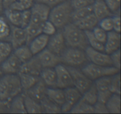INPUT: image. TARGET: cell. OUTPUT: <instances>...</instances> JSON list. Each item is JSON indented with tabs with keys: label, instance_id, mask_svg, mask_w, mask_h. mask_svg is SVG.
Instances as JSON below:
<instances>
[{
	"label": "cell",
	"instance_id": "obj_1",
	"mask_svg": "<svg viewBox=\"0 0 121 114\" xmlns=\"http://www.w3.org/2000/svg\"><path fill=\"white\" fill-rule=\"evenodd\" d=\"M66 45L85 51L89 45L86 33L73 23H70L63 27L62 32Z\"/></svg>",
	"mask_w": 121,
	"mask_h": 114
},
{
	"label": "cell",
	"instance_id": "obj_2",
	"mask_svg": "<svg viewBox=\"0 0 121 114\" xmlns=\"http://www.w3.org/2000/svg\"><path fill=\"white\" fill-rule=\"evenodd\" d=\"M73 8L70 0L52 7L50 9L48 19L56 28H61L72 21Z\"/></svg>",
	"mask_w": 121,
	"mask_h": 114
},
{
	"label": "cell",
	"instance_id": "obj_3",
	"mask_svg": "<svg viewBox=\"0 0 121 114\" xmlns=\"http://www.w3.org/2000/svg\"><path fill=\"white\" fill-rule=\"evenodd\" d=\"M18 74H6L0 78V100L10 102L22 92Z\"/></svg>",
	"mask_w": 121,
	"mask_h": 114
},
{
	"label": "cell",
	"instance_id": "obj_4",
	"mask_svg": "<svg viewBox=\"0 0 121 114\" xmlns=\"http://www.w3.org/2000/svg\"><path fill=\"white\" fill-rule=\"evenodd\" d=\"M60 57L61 62L74 67L83 65L88 60L84 50L76 48H66Z\"/></svg>",
	"mask_w": 121,
	"mask_h": 114
},
{
	"label": "cell",
	"instance_id": "obj_5",
	"mask_svg": "<svg viewBox=\"0 0 121 114\" xmlns=\"http://www.w3.org/2000/svg\"><path fill=\"white\" fill-rule=\"evenodd\" d=\"M82 72L92 80H96L101 77L112 76L119 73V70L115 66H102L91 63L82 68Z\"/></svg>",
	"mask_w": 121,
	"mask_h": 114
},
{
	"label": "cell",
	"instance_id": "obj_6",
	"mask_svg": "<svg viewBox=\"0 0 121 114\" xmlns=\"http://www.w3.org/2000/svg\"><path fill=\"white\" fill-rule=\"evenodd\" d=\"M66 67L72 76L73 86L83 94L92 84V80L87 77L82 71L78 70L74 66H67Z\"/></svg>",
	"mask_w": 121,
	"mask_h": 114
},
{
	"label": "cell",
	"instance_id": "obj_7",
	"mask_svg": "<svg viewBox=\"0 0 121 114\" xmlns=\"http://www.w3.org/2000/svg\"><path fill=\"white\" fill-rule=\"evenodd\" d=\"M51 8L44 4L41 2H34L30 8V23L37 25H41L48 20Z\"/></svg>",
	"mask_w": 121,
	"mask_h": 114
},
{
	"label": "cell",
	"instance_id": "obj_8",
	"mask_svg": "<svg viewBox=\"0 0 121 114\" xmlns=\"http://www.w3.org/2000/svg\"><path fill=\"white\" fill-rule=\"evenodd\" d=\"M112 76L101 77L96 80L95 85L98 90V101L103 103H106L112 93L110 90Z\"/></svg>",
	"mask_w": 121,
	"mask_h": 114
},
{
	"label": "cell",
	"instance_id": "obj_9",
	"mask_svg": "<svg viewBox=\"0 0 121 114\" xmlns=\"http://www.w3.org/2000/svg\"><path fill=\"white\" fill-rule=\"evenodd\" d=\"M85 53L88 60L91 61L93 64L102 66L113 65L109 55L104 53V52L97 51L89 46L85 49Z\"/></svg>",
	"mask_w": 121,
	"mask_h": 114
},
{
	"label": "cell",
	"instance_id": "obj_10",
	"mask_svg": "<svg viewBox=\"0 0 121 114\" xmlns=\"http://www.w3.org/2000/svg\"><path fill=\"white\" fill-rule=\"evenodd\" d=\"M64 93L65 103L61 106V112H69L73 106L81 99L82 94L74 86L65 89Z\"/></svg>",
	"mask_w": 121,
	"mask_h": 114
},
{
	"label": "cell",
	"instance_id": "obj_11",
	"mask_svg": "<svg viewBox=\"0 0 121 114\" xmlns=\"http://www.w3.org/2000/svg\"><path fill=\"white\" fill-rule=\"evenodd\" d=\"M54 69L57 75V87L65 89L73 86L72 76L66 66L60 64Z\"/></svg>",
	"mask_w": 121,
	"mask_h": 114
},
{
	"label": "cell",
	"instance_id": "obj_12",
	"mask_svg": "<svg viewBox=\"0 0 121 114\" xmlns=\"http://www.w3.org/2000/svg\"><path fill=\"white\" fill-rule=\"evenodd\" d=\"M37 58L43 68H55L61 62L60 56L46 48L37 54Z\"/></svg>",
	"mask_w": 121,
	"mask_h": 114
},
{
	"label": "cell",
	"instance_id": "obj_13",
	"mask_svg": "<svg viewBox=\"0 0 121 114\" xmlns=\"http://www.w3.org/2000/svg\"><path fill=\"white\" fill-rule=\"evenodd\" d=\"M66 42L62 32H58L49 38L47 46L50 51L60 56L66 48Z\"/></svg>",
	"mask_w": 121,
	"mask_h": 114
},
{
	"label": "cell",
	"instance_id": "obj_14",
	"mask_svg": "<svg viewBox=\"0 0 121 114\" xmlns=\"http://www.w3.org/2000/svg\"><path fill=\"white\" fill-rule=\"evenodd\" d=\"M9 36L10 43L14 49L26 43L27 36L24 28L12 25Z\"/></svg>",
	"mask_w": 121,
	"mask_h": 114
},
{
	"label": "cell",
	"instance_id": "obj_15",
	"mask_svg": "<svg viewBox=\"0 0 121 114\" xmlns=\"http://www.w3.org/2000/svg\"><path fill=\"white\" fill-rule=\"evenodd\" d=\"M22 62L14 53L1 63V68L2 72L6 74H17L20 71Z\"/></svg>",
	"mask_w": 121,
	"mask_h": 114
},
{
	"label": "cell",
	"instance_id": "obj_16",
	"mask_svg": "<svg viewBox=\"0 0 121 114\" xmlns=\"http://www.w3.org/2000/svg\"><path fill=\"white\" fill-rule=\"evenodd\" d=\"M42 69L43 67L37 57H33L28 61L22 63L18 72L40 76Z\"/></svg>",
	"mask_w": 121,
	"mask_h": 114
},
{
	"label": "cell",
	"instance_id": "obj_17",
	"mask_svg": "<svg viewBox=\"0 0 121 114\" xmlns=\"http://www.w3.org/2000/svg\"><path fill=\"white\" fill-rule=\"evenodd\" d=\"M105 52L109 55L119 49L121 45L120 33L112 30L108 32L105 44Z\"/></svg>",
	"mask_w": 121,
	"mask_h": 114
},
{
	"label": "cell",
	"instance_id": "obj_18",
	"mask_svg": "<svg viewBox=\"0 0 121 114\" xmlns=\"http://www.w3.org/2000/svg\"><path fill=\"white\" fill-rule=\"evenodd\" d=\"M47 89V86L40 78L39 80L32 87L27 91H25V93L40 102L46 96Z\"/></svg>",
	"mask_w": 121,
	"mask_h": 114
},
{
	"label": "cell",
	"instance_id": "obj_19",
	"mask_svg": "<svg viewBox=\"0 0 121 114\" xmlns=\"http://www.w3.org/2000/svg\"><path fill=\"white\" fill-rule=\"evenodd\" d=\"M49 36L44 33L39 34L31 41L29 43V48L33 54L37 55L46 49L49 40Z\"/></svg>",
	"mask_w": 121,
	"mask_h": 114
},
{
	"label": "cell",
	"instance_id": "obj_20",
	"mask_svg": "<svg viewBox=\"0 0 121 114\" xmlns=\"http://www.w3.org/2000/svg\"><path fill=\"white\" fill-rule=\"evenodd\" d=\"M93 13L99 21L113 15L104 0H95L93 4Z\"/></svg>",
	"mask_w": 121,
	"mask_h": 114
},
{
	"label": "cell",
	"instance_id": "obj_21",
	"mask_svg": "<svg viewBox=\"0 0 121 114\" xmlns=\"http://www.w3.org/2000/svg\"><path fill=\"white\" fill-rule=\"evenodd\" d=\"M99 20L97 19L93 13L80 19V20L73 22L79 28L84 31L92 30L99 24Z\"/></svg>",
	"mask_w": 121,
	"mask_h": 114
},
{
	"label": "cell",
	"instance_id": "obj_22",
	"mask_svg": "<svg viewBox=\"0 0 121 114\" xmlns=\"http://www.w3.org/2000/svg\"><path fill=\"white\" fill-rule=\"evenodd\" d=\"M40 76L47 87H57V75L54 68H43Z\"/></svg>",
	"mask_w": 121,
	"mask_h": 114
},
{
	"label": "cell",
	"instance_id": "obj_23",
	"mask_svg": "<svg viewBox=\"0 0 121 114\" xmlns=\"http://www.w3.org/2000/svg\"><path fill=\"white\" fill-rule=\"evenodd\" d=\"M46 96L52 102L59 104L60 106L65 103L64 90L58 87L47 88Z\"/></svg>",
	"mask_w": 121,
	"mask_h": 114
},
{
	"label": "cell",
	"instance_id": "obj_24",
	"mask_svg": "<svg viewBox=\"0 0 121 114\" xmlns=\"http://www.w3.org/2000/svg\"><path fill=\"white\" fill-rule=\"evenodd\" d=\"M9 112L14 114H26L24 101V95H17L9 102Z\"/></svg>",
	"mask_w": 121,
	"mask_h": 114
},
{
	"label": "cell",
	"instance_id": "obj_25",
	"mask_svg": "<svg viewBox=\"0 0 121 114\" xmlns=\"http://www.w3.org/2000/svg\"><path fill=\"white\" fill-rule=\"evenodd\" d=\"M24 105L27 113L28 114H40L43 112V109L40 102L31 98L27 94L23 93Z\"/></svg>",
	"mask_w": 121,
	"mask_h": 114
},
{
	"label": "cell",
	"instance_id": "obj_26",
	"mask_svg": "<svg viewBox=\"0 0 121 114\" xmlns=\"http://www.w3.org/2000/svg\"><path fill=\"white\" fill-rule=\"evenodd\" d=\"M20 78L22 90L27 91L33 86L40 79V76H35L27 74L18 72L17 74Z\"/></svg>",
	"mask_w": 121,
	"mask_h": 114
},
{
	"label": "cell",
	"instance_id": "obj_27",
	"mask_svg": "<svg viewBox=\"0 0 121 114\" xmlns=\"http://www.w3.org/2000/svg\"><path fill=\"white\" fill-rule=\"evenodd\" d=\"M43 109V112L47 114H58L61 112V106L52 102L47 96H45L40 102Z\"/></svg>",
	"mask_w": 121,
	"mask_h": 114
},
{
	"label": "cell",
	"instance_id": "obj_28",
	"mask_svg": "<svg viewBox=\"0 0 121 114\" xmlns=\"http://www.w3.org/2000/svg\"><path fill=\"white\" fill-rule=\"evenodd\" d=\"M72 114H92L94 113V107L80 99L70 110Z\"/></svg>",
	"mask_w": 121,
	"mask_h": 114
},
{
	"label": "cell",
	"instance_id": "obj_29",
	"mask_svg": "<svg viewBox=\"0 0 121 114\" xmlns=\"http://www.w3.org/2000/svg\"><path fill=\"white\" fill-rule=\"evenodd\" d=\"M82 95L81 97L82 99L89 104L93 106L98 102V90L94 83H92L90 87L86 90Z\"/></svg>",
	"mask_w": 121,
	"mask_h": 114
},
{
	"label": "cell",
	"instance_id": "obj_30",
	"mask_svg": "<svg viewBox=\"0 0 121 114\" xmlns=\"http://www.w3.org/2000/svg\"><path fill=\"white\" fill-rule=\"evenodd\" d=\"M109 113L120 114L121 113V96L117 94H112L108 100L105 103Z\"/></svg>",
	"mask_w": 121,
	"mask_h": 114
},
{
	"label": "cell",
	"instance_id": "obj_31",
	"mask_svg": "<svg viewBox=\"0 0 121 114\" xmlns=\"http://www.w3.org/2000/svg\"><path fill=\"white\" fill-rule=\"evenodd\" d=\"M26 30V36H27V40L26 43L27 45H29L33 39L42 33V28L41 26L35 24L30 23L27 27L24 28Z\"/></svg>",
	"mask_w": 121,
	"mask_h": 114
},
{
	"label": "cell",
	"instance_id": "obj_32",
	"mask_svg": "<svg viewBox=\"0 0 121 114\" xmlns=\"http://www.w3.org/2000/svg\"><path fill=\"white\" fill-rule=\"evenodd\" d=\"M14 53L22 63L30 59L34 55L31 51L29 46L28 45H24L15 49Z\"/></svg>",
	"mask_w": 121,
	"mask_h": 114
},
{
	"label": "cell",
	"instance_id": "obj_33",
	"mask_svg": "<svg viewBox=\"0 0 121 114\" xmlns=\"http://www.w3.org/2000/svg\"><path fill=\"white\" fill-rule=\"evenodd\" d=\"M4 12L5 14L7 19L11 23L12 25L20 27L21 19V11L14 10L11 8H7L4 10Z\"/></svg>",
	"mask_w": 121,
	"mask_h": 114
},
{
	"label": "cell",
	"instance_id": "obj_34",
	"mask_svg": "<svg viewBox=\"0 0 121 114\" xmlns=\"http://www.w3.org/2000/svg\"><path fill=\"white\" fill-rule=\"evenodd\" d=\"M93 13V4L83 8L73 10L72 13V21L74 22L76 21L83 19L87 15Z\"/></svg>",
	"mask_w": 121,
	"mask_h": 114
},
{
	"label": "cell",
	"instance_id": "obj_35",
	"mask_svg": "<svg viewBox=\"0 0 121 114\" xmlns=\"http://www.w3.org/2000/svg\"><path fill=\"white\" fill-rule=\"evenodd\" d=\"M86 33V36L87 38L89 45L94 49L97 51L105 52V45L104 43L99 42L96 38L93 35V33L92 30H86L85 31Z\"/></svg>",
	"mask_w": 121,
	"mask_h": 114
},
{
	"label": "cell",
	"instance_id": "obj_36",
	"mask_svg": "<svg viewBox=\"0 0 121 114\" xmlns=\"http://www.w3.org/2000/svg\"><path fill=\"white\" fill-rule=\"evenodd\" d=\"M34 1L35 0H17L8 8L21 12L30 9L34 4Z\"/></svg>",
	"mask_w": 121,
	"mask_h": 114
},
{
	"label": "cell",
	"instance_id": "obj_37",
	"mask_svg": "<svg viewBox=\"0 0 121 114\" xmlns=\"http://www.w3.org/2000/svg\"><path fill=\"white\" fill-rule=\"evenodd\" d=\"M13 47L10 43L0 42V64L5 60L11 53Z\"/></svg>",
	"mask_w": 121,
	"mask_h": 114
},
{
	"label": "cell",
	"instance_id": "obj_38",
	"mask_svg": "<svg viewBox=\"0 0 121 114\" xmlns=\"http://www.w3.org/2000/svg\"><path fill=\"white\" fill-rule=\"evenodd\" d=\"M121 77L119 73L112 76L110 90L113 94L121 95Z\"/></svg>",
	"mask_w": 121,
	"mask_h": 114
},
{
	"label": "cell",
	"instance_id": "obj_39",
	"mask_svg": "<svg viewBox=\"0 0 121 114\" xmlns=\"http://www.w3.org/2000/svg\"><path fill=\"white\" fill-rule=\"evenodd\" d=\"M11 27L3 17H0V39H4L9 37Z\"/></svg>",
	"mask_w": 121,
	"mask_h": 114
},
{
	"label": "cell",
	"instance_id": "obj_40",
	"mask_svg": "<svg viewBox=\"0 0 121 114\" xmlns=\"http://www.w3.org/2000/svg\"><path fill=\"white\" fill-rule=\"evenodd\" d=\"M92 31L93 32V35L95 36V37L99 42L105 44V42L106 40V38H107L108 32H106L103 28H102L100 26H96Z\"/></svg>",
	"mask_w": 121,
	"mask_h": 114
},
{
	"label": "cell",
	"instance_id": "obj_41",
	"mask_svg": "<svg viewBox=\"0 0 121 114\" xmlns=\"http://www.w3.org/2000/svg\"><path fill=\"white\" fill-rule=\"evenodd\" d=\"M42 33L46 34L48 36H52L56 33V27L49 20H47L41 25Z\"/></svg>",
	"mask_w": 121,
	"mask_h": 114
},
{
	"label": "cell",
	"instance_id": "obj_42",
	"mask_svg": "<svg viewBox=\"0 0 121 114\" xmlns=\"http://www.w3.org/2000/svg\"><path fill=\"white\" fill-rule=\"evenodd\" d=\"M99 26L106 32H109L113 30V21L112 17H108L102 19L99 21Z\"/></svg>",
	"mask_w": 121,
	"mask_h": 114
},
{
	"label": "cell",
	"instance_id": "obj_43",
	"mask_svg": "<svg viewBox=\"0 0 121 114\" xmlns=\"http://www.w3.org/2000/svg\"><path fill=\"white\" fill-rule=\"evenodd\" d=\"M70 1L73 10H76L92 5L95 0H70Z\"/></svg>",
	"mask_w": 121,
	"mask_h": 114
},
{
	"label": "cell",
	"instance_id": "obj_44",
	"mask_svg": "<svg viewBox=\"0 0 121 114\" xmlns=\"http://www.w3.org/2000/svg\"><path fill=\"white\" fill-rule=\"evenodd\" d=\"M31 20V11L30 9L21 11V26L22 28H25L30 23Z\"/></svg>",
	"mask_w": 121,
	"mask_h": 114
},
{
	"label": "cell",
	"instance_id": "obj_45",
	"mask_svg": "<svg viewBox=\"0 0 121 114\" xmlns=\"http://www.w3.org/2000/svg\"><path fill=\"white\" fill-rule=\"evenodd\" d=\"M112 13H117L119 11L121 5V0H104Z\"/></svg>",
	"mask_w": 121,
	"mask_h": 114
},
{
	"label": "cell",
	"instance_id": "obj_46",
	"mask_svg": "<svg viewBox=\"0 0 121 114\" xmlns=\"http://www.w3.org/2000/svg\"><path fill=\"white\" fill-rule=\"evenodd\" d=\"M113 66L120 70L121 68V51L120 49L115 51L110 55Z\"/></svg>",
	"mask_w": 121,
	"mask_h": 114
},
{
	"label": "cell",
	"instance_id": "obj_47",
	"mask_svg": "<svg viewBox=\"0 0 121 114\" xmlns=\"http://www.w3.org/2000/svg\"><path fill=\"white\" fill-rule=\"evenodd\" d=\"M94 107V113L96 114H107L109 113L108 110L105 103L97 102L93 105Z\"/></svg>",
	"mask_w": 121,
	"mask_h": 114
},
{
	"label": "cell",
	"instance_id": "obj_48",
	"mask_svg": "<svg viewBox=\"0 0 121 114\" xmlns=\"http://www.w3.org/2000/svg\"><path fill=\"white\" fill-rule=\"evenodd\" d=\"M113 21V30L120 33L121 32V17L119 14H116L112 17Z\"/></svg>",
	"mask_w": 121,
	"mask_h": 114
},
{
	"label": "cell",
	"instance_id": "obj_49",
	"mask_svg": "<svg viewBox=\"0 0 121 114\" xmlns=\"http://www.w3.org/2000/svg\"><path fill=\"white\" fill-rule=\"evenodd\" d=\"M36 2H41V3L47 5L50 8L54 7V6L59 5L67 0H35Z\"/></svg>",
	"mask_w": 121,
	"mask_h": 114
},
{
	"label": "cell",
	"instance_id": "obj_50",
	"mask_svg": "<svg viewBox=\"0 0 121 114\" xmlns=\"http://www.w3.org/2000/svg\"><path fill=\"white\" fill-rule=\"evenodd\" d=\"M9 111V102L0 100V113L8 112Z\"/></svg>",
	"mask_w": 121,
	"mask_h": 114
},
{
	"label": "cell",
	"instance_id": "obj_51",
	"mask_svg": "<svg viewBox=\"0 0 121 114\" xmlns=\"http://www.w3.org/2000/svg\"><path fill=\"white\" fill-rule=\"evenodd\" d=\"M17 1V0H3L4 10L9 8L13 4H14Z\"/></svg>",
	"mask_w": 121,
	"mask_h": 114
},
{
	"label": "cell",
	"instance_id": "obj_52",
	"mask_svg": "<svg viewBox=\"0 0 121 114\" xmlns=\"http://www.w3.org/2000/svg\"><path fill=\"white\" fill-rule=\"evenodd\" d=\"M4 11V7L3 0H0V15Z\"/></svg>",
	"mask_w": 121,
	"mask_h": 114
},
{
	"label": "cell",
	"instance_id": "obj_53",
	"mask_svg": "<svg viewBox=\"0 0 121 114\" xmlns=\"http://www.w3.org/2000/svg\"><path fill=\"white\" fill-rule=\"evenodd\" d=\"M3 74H4V72H2V70H1V67H0V78H1V77L3 76Z\"/></svg>",
	"mask_w": 121,
	"mask_h": 114
}]
</instances>
